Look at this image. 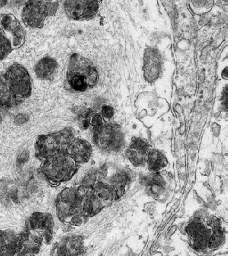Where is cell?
<instances>
[{"instance_id": "cell-10", "label": "cell", "mask_w": 228, "mask_h": 256, "mask_svg": "<svg viewBox=\"0 0 228 256\" xmlns=\"http://www.w3.org/2000/svg\"><path fill=\"white\" fill-rule=\"evenodd\" d=\"M66 153L78 164H86L89 162L92 156V146L86 140L76 138L67 148Z\"/></svg>"}, {"instance_id": "cell-11", "label": "cell", "mask_w": 228, "mask_h": 256, "mask_svg": "<svg viewBox=\"0 0 228 256\" xmlns=\"http://www.w3.org/2000/svg\"><path fill=\"white\" fill-rule=\"evenodd\" d=\"M148 144L144 140L135 138L132 142L130 148L127 149L126 156L128 160L136 166H143L147 160Z\"/></svg>"}, {"instance_id": "cell-15", "label": "cell", "mask_w": 228, "mask_h": 256, "mask_svg": "<svg viewBox=\"0 0 228 256\" xmlns=\"http://www.w3.org/2000/svg\"><path fill=\"white\" fill-rule=\"evenodd\" d=\"M146 163L150 171L158 172L168 165V162L164 155L159 150L149 149Z\"/></svg>"}, {"instance_id": "cell-28", "label": "cell", "mask_w": 228, "mask_h": 256, "mask_svg": "<svg viewBox=\"0 0 228 256\" xmlns=\"http://www.w3.org/2000/svg\"><path fill=\"white\" fill-rule=\"evenodd\" d=\"M8 92V88H7L5 78L2 77H0V96Z\"/></svg>"}, {"instance_id": "cell-27", "label": "cell", "mask_w": 228, "mask_h": 256, "mask_svg": "<svg viewBox=\"0 0 228 256\" xmlns=\"http://www.w3.org/2000/svg\"><path fill=\"white\" fill-rule=\"evenodd\" d=\"M29 117L28 116L26 115V114H19L14 119V122L18 125H22V124H26L28 121Z\"/></svg>"}, {"instance_id": "cell-1", "label": "cell", "mask_w": 228, "mask_h": 256, "mask_svg": "<svg viewBox=\"0 0 228 256\" xmlns=\"http://www.w3.org/2000/svg\"><path fill=\"white\" fill-rule=\"evenodd\" d=\"M78 165L66 152L61 150L52 158L42 163L40 171L50 185L57 187L74 176Z\"/></svg>"}, {"instance_id": "cell-18", "label": "cell", "mask_w": 228, "mask_h": 256, "mask_svg": "<svg viewBox=\"0 0 228 256\" xmlns=\"http://www.w3.org/2000/svg\"><path fill=\"white\" fill-rule=\"evenodd\" d=\"M21 103L10 92L0 96V108H11Z\"/></svg>"}, {"instance_id": "cell-21", "label": "cell", "mask_w": 228, "mask_h": 256, "mask_svg": "<svg viewBox=\"0 0 228 256\" xmlns=\"http://www.w3.org/2000/svg\"><path fill=\"white\" fill-rule=\"evenodd\" d=\"M8 240L5 231H0V256H7Z\"/></svg>"}, {"instance_id": "cell-23", "label": "cell", "mask_w": 228, "mask_h": 256, "mask_svg": "<svg viewBox=\"0 0 228 256\" xmlns=\"http://www.w3.org/2000/svg\"><path fill=\"white\" fill-rule=\"evenodd\" d=\"M98 175L96 172H90L87 176L84 177L82 182V185L86 186L92 187L94 185L95 182H97Z\"/></svg>"}, {"instance_id": "cell-24", "label": "cell", "mask_w": 228, "mask_h": 256, "mask_svg": "<svg viewBox=\"0 0 228 256\" xmlns=\"http://www.w3.org/2000/svg\"><path fill=\"white\" fill-rule=\"evenodd\" d=\"M206 224L212 230H217L222 229L220 219L217 218L216 216H212L210 218L206 220Z\"/></svg>"}, {"instance_id": "cell-29", "label": "cell", "mask_w": 228, "mask_h": 256, "mask_svg": "<svg viewBox=\"0 0 228 256\" xmlns=\"http://www.w3.org/2000/svg\"><path fill=\"white\" fill-rule=\"evenodd\" d=\"M2 122V114H1V112H0V124Z\"/></svg>"}, {"instance_id": "cell-2", "label": "cell", "mask_w": 228, "mask_h": 256, "mask_svg": "<svg viewBox=\"0 0 228 256\" xmlns=\"http://www.w3.org/2000/svg\"><path fill=\"white\" fill-rule=\"evenodd\" d=\"M4 78L8 92L20 103L32 94V78L27 70L22 66L14 64L10 67Z\"/></svg>"}, {"instance_id": "cell-9", "label": "cell", "mask_w": 228, "mask_h": 256, "mask_svg": "<svg viewBox=\"0 0 228 256\" xmlns=\"http://www.w3.org/2000/svg\"><path fill=\"white\" fill-rule=\"evenodd\" d=\"M60 152V148L52 134H43L38 137L35 144V155L42 163L52 158Z\"/></svg>"}, {"instance_id": "cell-20", "label": "cell", "mask_w": 228, "mask_h": 256, "mask_svg": "<svg viewBox=\"0 0 228 256\" xmlns=\"http://www.w3.org/2000/svg\"><path fill=\"white\" fill-rule=\"evenodd\" d=\"M94 114V111L92 110L88 109L84 110V112H82L78 116V122H80V126L82 130H88L90 126V118L92 114Z\"/></svg>"}, {"instance_id": "cell-3", "label": "cell", "mask_w": 228, "mask_h": 256, "mask_svg": "<svg viewBox=\"0 0 228 256\" xmlns=\"http://www.w3.org/2000/svg\"><path fill=\"white\" fill-rule=\"evenodd\" d=\"M81 196L77 188H68L62 190L56 200V213L62 223L68 224V222L76 215L83 214L82 210Z\"/></svg>"}, {"instance_id": "cell-5", "label": "cell", "mask_w": 228, "mask_h": 256, "mask_svg": "<svg viewBox=\"0 0 228 256\" xmlns=\"http://www.w3.org/2000/svg\"><path fill=\"white\" fill-rule=\"evenodd\" d=\"M94 142L103 149L116 150L122 144V134L118 126L104 124L93 127Z\"/></svg>"}, {"instance_id": "cell-6", "label": "cell", "mask_w": 228, "mask_h": 256, "mask_svg": "<svg viewBox=\"0 0 228 256\" xmlns=\"http://www.w3.org/2000/svg\"><path fill=\"white\" fill-rule=\"evenodd\" d=\"M48 16V2L32 1L23 10V21L29 27L42 28Z\"/></svg>"}, {"instance_id": "cell-25", "label": "cell", "mask_w": 228, "mask_h": 256, "mask_svg": "<svg viewBox=\"0 0 228 256\" xmlns=\"http://www.w3.org/2000/svg\"><path fill=\"white\" fill-rule=\"evenodd\" d=\"M102 115L104 117V119H111L114 115V109L110 106H104Z\"/></svg>"}, {"instance_id": "cell-16", "label": "cell", "mask_w": 228, "mask_h": 256, "mask_svg": "<svg viewBox=\"0 0 228 256\" xmlns=\"http://www.w3.org/2000/svg\"><path fill=\"white\" fill-rule=\"evenodd\" d=\"M52 134L56 141L57 144L60 148L61 150H65V152H66L67 148L76 138L74 130L70 128H65L62 131L56 132L52 133Z\"/></svg>"}, {"instance_id": "cell-14", "label": "cell", "mask_w": 228, "mask_h": 256, "mask_svg": "<svg viewBox=\"0 0 228 256\" xmlns=\"http://www.w3.org/2000/svg\"><path fill=\"white\" fill-rule=\"evenodd\" d=\"M57 62L52 58H43L38 62L36 66V74L38 77L42 80H50L56 71Z\"/></svg>"}, {"instance_id": "cell-7", "label": "cell", "mask_w": 228, "mask_h": 256, "mask_svg": "<svg viewBox=\"0 0 228 256\" xmlns=\"http://www.w3.org/2000/svg\"><path fill=\"white\" fill-rule=\"evenodd\" d=\"M97 1H68L65 2L67 16L73 20L90 19L98 10Z\"/></svg>"}, {"instance_id": "cell-22", "label": "cell", "mask_w": 228, "mask_h": 256, "mask_svg": "<svg viewBox=\"0 0 228 256\" xmlns=\"http://www.w3.org/2000/svg\"><path fill=\"white\" fill-rule=\"evenodd\" d=\"M104 117L102 116V114H95V112L92 114L90 118V126H100L104 125Z\"/></svg>"}, {"instance_id": "cell-19", "label": "cell", "mask_w": 228, "mask_h": 256, "mask_svg": "<svg viewBox=\"0 0 228 256\" xmlns=\"http://www.w3.org/2000/svg\"><path fill=\"white\" fill-rule=\"evenodd\" d=\"M192 8L196 14H206L208 12L210 11L212 8L214 2H207V1H196V2H192Z\"/></svg>"}, {"instance_id": "cell-26", "label": "cell", "mask_w": 228, "mask_h": 256, "mask_svg": "<svg viewBox=\"0 0 228 256\" xmlns=\"http://www.w3.org/2000/svg\"><path fill=\"white\" fill-rule=\"evenodd\" d=\"M57 8H58V2H48V16H54L56 12Z\"/></svg>"}, {"instance_id": "cell-17", "label": "cell", "mask_w": 228, "mask_h": 256, "mask_svg": "<svg viewBox=\"0 0 228 256\" xmlns=\"http://www.w3.org/2000/svg\"><path fill=\"white\" fill-rule=\"evenodd\" d=\"M224 232L222 229L212 230L211 238L209 240L208 248H210V250H216L224 244Z\"/></svg>"}, {"instance_id": "cell-13", "label": "cell", "mask_w": 228, "mask_h": 256, "mask_svg": "<svg viewBox=\"0 0 228 256\" xmlns=\"http://www.w3.org/2000/svg\"><path fill=\"white\" fill-rule=\"evenodd\" d=\"M42 246L38 245L30 238L28 230L18 235L16 256H30L39 254Z\"/></svg>"}, {"instance_id": "cell-4", "label": "cell", "mask_w": 228, "mask_h": 256, "mask_svg": "<svg viewBox=\"0 0 228 256\" xmlns=\"http://www.w3.org/2000/svg\"><path fill=\"white\" fill-rule=\"evenodd\" d=\"M78 77L87 82L89 88L94 87L98 82V72L96 67L87 58L74 54L72 56L67 78Z\"/></svg>"}, {"instance_id": "cell-8", "label": "cell", "mask_w": 228, "mask_h": 256, "mask_svg": "<svg viewBox=\"0 0 228 256\" xmlns=\"http://www.w3.org/2000/svg\"><path fill=\"white\" fill-rule=\"evenodd\" d=\"M162 57L159 51L154 48L146 50L144 58V78L149 82L158 80L162 70Z\"/></svg>"}, {"instance_id": "cell-12", "label": "cell", "mask_w": 228, "mask_h": 256, "mask_svg": "<svg viewBox=\"0 0 228 256\" xmlns=\"http://www.w3.org/2000/svg\"><path fill=\"white\" fill-rule=\"evenodd\" d=\"M54 216L50 214L35 212L27 222V229L44 232L48 230L54 229Z\"/></svg>"}]
</instances>
